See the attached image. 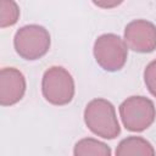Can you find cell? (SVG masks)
Masks as SVG:
<instances>
[{
    "instance_id": "12",
    "label": "cell",
    "mask_w": 156,
    "mask_h": 156,
    "mask_svg": "<svg viewBox=\"0 0 156 156\" xmlns=\"http://www.w3.org/2000/svg\"><path fill=\"white\" fill-rule=\"evenodd\" d=\"M93 4L100 9H113L123 2V0H91Z\"/></svg>"
},
{
    "instance_id": "2",
    "label": "cell",
    "mask_w": 156,
    "mask_h": 156,
    "mask_svg": "<svg viewBox=\"0 0 156 156\" xmlns=\"http://www.w3.org/2000/svg\"><path fill=\"white\" fill-rule=\"evenodd\" d=\"M50 43L51 40L48 29L39 24H27L21 27L13 38L16 52L28 61L43 57L49 51Z\"/></svg>"
},
{
    "instance_id": "5",
    "label": "cell",
    "mask_w": 156,
    "mask_h": 156,
    "mask_svg": "<svg viewBox=\"0 0 156 156\" xmlns=\"http://www.w3.org/2000/svg\"><path fill=\"white\" fill-rule=\"evenodd\" d=\"M119 116L127 130L143 132L154 123L156 107L145 96H130L119 105Z\"/></svg>"
},
{
    "instance_id": "8",
    "label": "cell",
    "mask_w": 156,
    "mask_h": 156,
    "mask_svg": "<svg viewBox=\"0 0 156 156\" xmlns=\"http://www.w3.org/2000/svg\"><path fill=\"white\" fill-rule=\"evenodd\" d=\"M117 156H129V155H143V156H154V146L141 136H128L119 141L116 149Z\"/></svg>"
},
{
    "instance_id": "3",
    "label": "cell",
    "mask_w": 156,
    "mask_h": 156,
    "mask_svg": "<svg viewBox=\"0 0 156 156\" xmlns=\"http://www.w3.org/2000/svg\"><path fill=\"white\" fill-rule=\"evenodd\" d=\"M41 93L45 100L52 105H67L74 96L73 77L66 68L52 66L48 68L43 76Z\"/></svg>"
},
{
    "instance_id": "9",
    "label": "cell",
    "mask_w": 156,
    "mask_h": 156,
    "mask_svg": "<svg viewBox=\"0 0 156 156\" xmlns=\"http://www.w3.org/2000/svg\"><path fill=\"white\" fill-rule=\"evenodd\" d=\"M74 156H89V155H98V156H110L111 149L107 144L94 139V138H84L77 141L73 150Z\"/></svg>"
},
{
    "instance_id": "11",
    "label": "cell",
    "mask_w": 156,
    "mask_h": 156,
    "mask_svg": "<svg viewBox=\"0 0 156 156\" xmlns=\"http://www.w3.org/2000/svg\"><path fill=\"white\" fill-rule=\"evenodd\" d=\"M144 80L147 90L156 98V60L151 61L144 71Z\"/></svg>"
},
{
    "instance_id": "10",
    "label": "cell",
    "mask_w": 156,
    "mask_h": 156,
    "mask_svg": "<svg viewBox=\"0 0 156 156\" xmlns=\"http://www.w3.org/2000/svg\"><path fill=\"white\" fill-rule=\"evenodd\" d=\"M20 18V7L15 0H0V27L13 26Z\"/></svg>"
},
{
    "instance_id": "4",
    "label": "cell",
    "mask_w": 156,
    "mask_h": 156,
    "mask_svg": "<svg viewBox=\"0 0 156 156\" xmlns=\"http://www.w3.org/2000/svg\"><path fill=\"white\" fill-rule=\"evenodd\" d=\"M126 41L117 34L106 33L100 35L94 43V57L98 65L107 71H119L127 61L128 49Z\"/></svg>"
},
{
    "instance_id": "7",
    "label": "cell",
    "mask_w": 156,
    "mask_h": 156,
    "mask_svg": "<svg viewBox=\"0 0 156 156\" xmlns=\"http://www.w3.org/2000/svg\"><path fill=\"white\" fill-rule=\"evenodd\" d=\"M26 93V78L13 67H4L0 71V104L11 106L17 104Z\"/></svg>"
},
{
    "instance_id": "6",
    "label": "cell",
    "mask_w": 156,
    "mask_h": 156,
    "mask_svg": "<svg viewBox=\"0 0 156 156\" xmlns=\"http://www.w3.org/2000/svg\"><path fill=\"white\" fill-rule=\"evenodd\" d=\"M124 41L133 51L151 52L156 49V26L146 20H134L124 28Z\"/></svg>"
},
{
    "instance_id": "1",
    "label": "cell",
    "mask_w": 156,
    "mask_h": 156,
    "mask_svg": "<svg viewBox=\"0 0 156 156\" xmlns=\"http://www.w3.org/2000/svg\"><path fill=\"white\" fill-rule=\"evenodd\" d=\"M84 122L90 132L104 139H115L121 133L115 106L106 99H94L85 106Z\"/></svg>"
}]
</instances>
